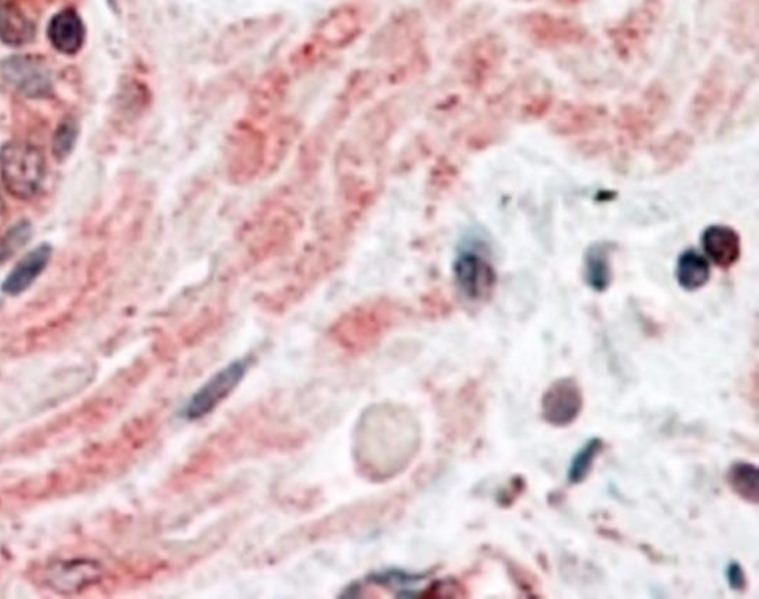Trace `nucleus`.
<instances>
[{
	"label": "nucleus",
	"mask_w": 759,
	"mask_h": 599,
	"mask_svg": "<svg viewBox=\"0 0 759 599\" xmlns=\"http://www.w3.org/2000/svg\"><path fill=\"white\" fill-rule=\"evenodd\" d=\"M46 177L45 155L39 147L11 141L0 149V178L9 195L20 201L32 199Z\"/></svg>",
	"instance_id": "obj_1"
},
{
	"label": "nucleus",
	"mask_w": 759,
	"mask_h": 599,
	"mask_svg": "<svg viewBox=\"0 0 759 599\" xmlns=\"http://www.w3.org/2000/svg\"><path fill=\"white\" fill-rule=\"evenodd\" d=\"M507 57L505 39L488 33L464 46L457 58L462 82L470 91L479 92L494 81Z\"/></svg>",
	"instance_id": "obj_2"
},
{
	"label": "nucleus",
	"mask_w": 759,
	"mask_h": 599,
	"mask_svg": "<svg viewBox=\"0 0 759 599\" xmlns=\"http://www.w3.org/2000/svg\"><path fill=\"white\" fill-rule=\"evenodd\" d=\"M662 14L660 0H644L610 30V42L617 57L631 61L638 57L653 38L657 21Z\"/></svg>",
	"instance_id": "obj_3"
},
{
	"label": "nucleus",
	"mask_w": 759,
	"mask_h": 599,
	"mask_svg": "<svg viewBox=\"0 0 759 599\" xmlns=\"http://www.w3.org/2000/svg\"><path fill=\"white\" fill-rule=\"evenodd\" d=\"M519 29L528 41L545 49L582 45L588 39V32L582 24L549 12L536 11L524 15L519 20Z\"/></svg>",
	"instance_id": "obj_4"
},
{
	"label": "nucleus",
	"mask_w": 759,
	"mask_h": 599,
	"mask_svg": "<svg viewBox=\"0 0 759 599\" xmlns=\"http://www.w3.org/2000/svg\"><path fill=\"white\" fill-rule=\"evenodd\" d=\"M669 100L659 84L651 85L639 103L626 104L616 119L617 129L628 143H641L656 129L668 109Z\"/></svg>",
	"instance_id": "obj_5"
},
{
	"label": "nucleus",
	"mask_w": 759,
	"mask_h": 599,
	"mask_svg": "<svg viewBox=\"0 0 759 599\" xmlns=\"http://www.w3.org/2000/svg\"><path fill=\"white\" fill-rule=\"evenodd\" d=\"M250 365V358L236 359L214 374L187 402L183 410L184 419L193 422L211 414L244 380Z\"/></svg>",
	"instance_id": "obj_6"
},
{
	"label": "nucleus",
	"mask_w": 759,
	"mask_h": 599,
	"mask_svg": "<svg viewBox=\"0 0 759 599\" xmlns=\"http://www.w3.org/2000/svg\"><path fill=\"white\" fill-rule=\"evenodd\" d=\"M3 81L27 98H48L54 94V79L48 63L36 55H14L2 63Z\"/></svg>",
	"instance_id": "obj_7"
},
{
	"label": "nucleus",
	"mask_w": 759,
	"mask_h": 599,
	"mask_svg": "<svg viewBox=\"0 0 759 599\" xmlns=\"http://www.w3.org/2000/svg\"><path fill=\"white\" fill-rule=\"evenodd\" d=\"M728 89V72L724 61L715 60L711 63L688 106V118L694 128L703 129L708 127L709 122L724 104Z\"/></svg>",
	"instance_id": "obj_8"
},
{
	"label": "nucleus",
	"mask_w": 759,
	"mask_h": 599,
	"mask_svg": "<svg viewBox=\"0 0 759 599\" xmlns=\"http://www.w3.org/2000/svg\"><path fill=\"white\" fill-rule=\"evenodd\" d=\"M585 407L582 387L573 377L555 380L545 390L540 402L542 419L553 428H568L573 425Z\"/></svg>",
	"instance_id": "obj_9"
},
{
	"label": "nucleus",
	"mask_w": 759,
	"mask_h": 599,
	"mask_svg": "<svg viewBox=\"0 0 759 599\" xmlns=\"http://www.w3.org/2000/svg\"><path fill=\"white\" fill-rule=\"evenodd\" d=\"M453 269L457 287L467 300L485 301L496 290V269L481 254L462 251L454 261Z\"/></svg>",
	"instance_id": "obj_10"
},
{
	"label": "nucleus",
	"mask_w": 759,
	"mask_h": 599,
	"mask_svg": "<svg viewBox=\"0 0 759 599\" xmlns=\"http://www.w3.org/2000/svg\"><path fill=\"white\" fill-rule=\"evenodd\" d=\"M607 109L592 103H562L550 122V129L561 137L589 134L604 124Z\"/></svg>",
	"instance_id": "obj_11"
},
{
	"label": "nucleus",
	"mask_w": 759,
	"mask_h": 599,
	"mask_svg": "<svg viewBox=\"0 0 759 599\" xmlns=\"http://www.w3.org/2000/svg\"><path fill=\"white\" fill-rule=\"evenodd\" d=\"M706 256L721 269H730L742 256V238L727 224H712L702 233Z\"/></svg>",
	"instance_id": "obj_12"
},
{
	"label": "nucleus",
	"mask_w": 759,
	"mask_h": 599,
	"mask_svg": "<svg viewBox=\"0 0 759 599\" xmlns=\"http://www.w3.org/2000/svg\"><path fill=\"white\" fill-rule=\"evenodd\" d=\"M51 257L52 247L48 244L39 245L38 248L27 253L6 276L2 284L3 293L15 297L29 290L36 279L42 275L43 270L48 267Z\"/></svg>",
	"instance_id": "obj_13"
},
{
	"label": "nucleus",
	"mask_w": 759,
	"mask_h": 599,
	"mask_svg": "<svg viewBox=\"0 0 759 599\" xmlns=\"http://www.w3.org/2000/svg\"><path fill=\"white\" fill-rule=\"evenodd\" d=\"M85 24L75 9H63L48 24V39L61 54L75 55L85 43Z\"/></svg>",
	"instance_id": "obj_14"
},
{
	"label": "nucleus",
	"mask_w": 759,
	"mask_h": 599,
	"mask_svg": "<svg viewBox=\"0 0 759 599\" xmlns=\"http://www.w3.org/2000/svg\"><path fill=\"white\" fill-rule=\"evenodd\" d=\"M694 146L696 143H694L693 135L682 129L660 138L651 149L656 170L660 174H669L678 170L693 155Z\"/></svg>",
	"instance_id": "obj_15"
},
{
	"label": "nucleus",
	"mask_w": 759,
	"mask_h": 599,
	"mask_svg": "<svg viewBox=\"0 0 759 599\" xmlns=\"http://www.w3.org/2000/svg\"><path fill=\"white\" fill-rule=\"evenodd\" d=\"M101 570L92 561L60 562L49 570L48 583L58 592H76L91 585L100 577Z\"/></svg>",
	"instance_id": "obj_16"
},
{
	"label": "nucleus",
	"mask_w": 759,
	"mask_h": 599,
	"mask_svg": "<svg viewBox=\"0 0 759 599\" xmlns=\"http://www.w3.org/2000/svg\"><path fill=\"white\" fill-rule=\"evenodd\" d=\"M613 245L608 242H596L585 254L583 275L586 284L595 293H605L613 282Z\"/></svg>",
	"instance_id": "obj_17"
},
{
	"label": "nucleus",
	"mask_w": 759,
	"mask_h": 599,
	"mask_svg": "<svg viewBox=\"0 0 759 599\" xmlns=\"http://www.w3.org/2000/svg\"><path fill=\"white\" fill-rule=\"evenodd\" d=\"M33 21L8 0L0 2V41L9 46H24L35 38Z\"/></svg>",
	"instance_id": "obj_18"
},
{
	"label": "nucleus",
	"mask_w": 759,
	"mask_h": 599,
	"mask_svg": "<svg viewBox=\"0 0 759 599\" xmlns=\"http://www.w3.org/2000/svg\"><path fill=\"white\" fill-rule=\"evenodd\" d=\"M675 278L679 287L688 293L702 290L711 281V263L699 251L685 250L676 260Z\"/></svg>",
	"instance_id": "obj_19"
},
{
	"label": "nucleus",
	"mask_w": 759,
	"mask_h": 599,
	"mask_svg": "<svg viewBox=\"0 0 759 599\" xmlns=\"http://www.w3.org/2000/svg\"><path fill=\"white\" fill-rule=\"evenodd\" d=\"M552 92L548 88L522 89L516 94L512 109L519 121H540L553 109Z\"/></svg>",
	"instance_id": "obj_20"
},
{
	"label": "nucleus",
	"mask_w": 759,
	"mask_h": 599,
	"mask_svg": "<svg viewBox=\"0 0 759 599\" xmlns=\"http://www.w3.org/2000/svg\"><path fill=\"white\" fill-rule=\"evenodd\" d=\"M727 484L736 496L751 505L759 502V469L754 463L739 462L731 463L727 471Z\"/></svg>",
	"instance_id": "obj_21"
},
{
	"label": "nucleus",
	"mask_w": 759,
	"mask_h": 599,
	"mask_svg": "<svg viewBox=\"0 0 759 599\" xmlns=\"http://www.w3.org/2000/svg\"><path fill=\"white\" fill-rule=\"evenodd\" d=\"M604 448V439L593 436L574 454L567 473V479L571 485L583 484L591 476L593 466H595V462L601 456Z\"/></svg>",
	"instance_id": "obj_22"
},
{
	"label": "nucleus",
	"mask_w": 759,
	"mask_h": 599,
	"mask_svg": "<svg viewBox=\"0 0 759 599\" xmlns=\"http://www.w3.org/2000/svg\"><path fill=\"white\" fill-rule=\"evenodd\" d=\"M503 127L493 119L479 121L466 131V146L470 150L490 149L502 140Z\"/></svg>",
	"instance_id": "obj_23"
},
{
	"label": "nucleus",
	"mask_w": 759,
	"mask_h": 599,
	"mask_svg": "<svg viewBox=\"0 0 759 599\" xmlns=\"http://www.w3.org/2000/svg\"><path fill=\"white\" fill-rule=\"evenodd\" d=\"M78 135L79 127L73 119H64V121L58 125L54 138H52V153H54L57 161H66V159L69 158L70 153L75 149Z\"/></svg>",
	"instance_id": "obj_24"
},
{
	"label": "nucleus",
	"mask_w": 759,
	"mask_h": 599,
	"mask_svg": "<svg viewBox=\"0 0 759 599\" xmlns=\"http://www.w3.org/2000/svg\"><path fill=\"white\" fill-rule=\"evenodd\" d=\"M30 236H32V226L29 221L15 224L5 235L0 236V264L6 263L8 258L24 247L30 241Z\"/></svg>",
	"instance_id": "obj_25"
},
{
	"label": "nucleus",
	"mask_w": 759,
	"mask_h": 599,
	"mask_svg": "<svg viewBox=\"0 0 759 599\" xmlns=\"http://www.w3.org/2000/svg\"><path fill=\"white\" fill-rule=\"evenodd\" d=\"M725 579H727L728 588L736 594H743L748 589V576L739 561L728 562L725 568Z\"/></svg>",
	"instance_id": "obj_26"
},
{
	"label": "nucleus",
	"mask_w": 759,
	"mask_h": 599,
	"mask_svg": "<svg viewBox=\"0 0 759 599\" xmlns=\"http://www.w3.org/2000/svg\"><path fill=\"white\" fill-rule=\"evenodd\" d=\"M555 2L559 3V5L574 6V5H577V3L580 2V0H555Z\"/></svg>",
	"instance_id": "obj_27"
},
{
	"label": "nucleus",
	"mask_w": 759,
	"mask_h": 599,
	"mask_svg": "<svg viewBox=\"0 0 759 599\" xmlns=\"http://www.w3.org/2000/svg\"><path fill=\"white\" fill-rule=\"evenodd\" d=\"M456 2L457 0H438V3L442 8H450V6H453Z\"/></svg>",
	"instance_id": "obj_28"
},
{
	"label": "nucleus",
	"mask_w": 759,
	"mask_h": 599,
	"mask_svg": "<svg viewBox=\"0 0 759 599\" xmlns=\"http://www.w3.org/2000/svg\"><path fill=\"white\" fill-rule=\"evenodd\" d=\"M2 211H3V201H2V196H0V214H2Z\"/></svg>",
	"instance_id": "obj_29"
}]
</instances>
